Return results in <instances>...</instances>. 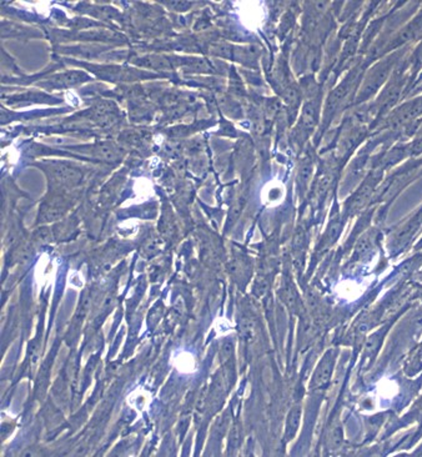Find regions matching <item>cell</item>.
<instances>
[{
    "label": "cell",
    "mask_w": 422,
    "mask_h": 457,
    "mask_svg": "<svg viewBox=\"0 0 422 457\" xmlns=\"http://www.w3.org/2000/svg\"><path fill=\"white\" fill-rule=\"evenodd\" d=\"M299 423H300V410L299 408H293L289 415V421H287V436L292 437L295 435L296 430L299 427Z\"/></svg>",
    "instance_id": "obj_2"
},
{
    "label": "cell",
    "mask_w": 422,
    "mask_h": 457,
    "mask_svg": "<svg viewBox=\"0 0 422 457\" xmlns=\"http://www.w3.org/2000/svg\"><path fill=\"white\" fill-rule=\"evenodd\" d=\"M332 366H334V358H331V356L325 357L322 361H321V364L317 367L316 375H315V383H316L317 386L325 385V383L330 380Z\"/></svg>",
    "instance_id": "obj_1"
}]
</instances>
